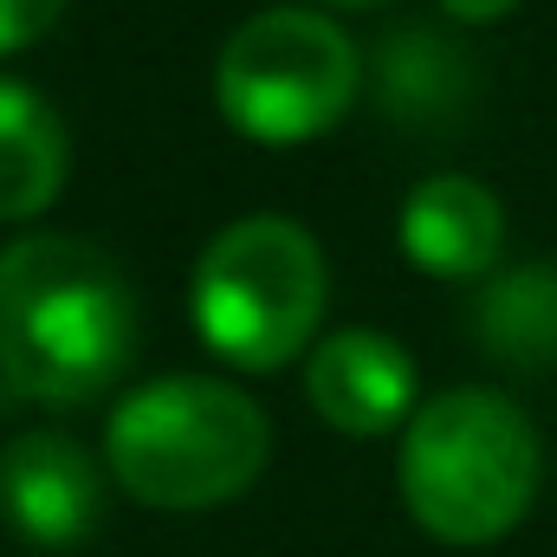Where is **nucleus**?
Segmentation results:
<instances>
[{
  "instance_id": "9",
  "label": "nucleus",
  "mask_w": 557,
  "mask_h": 557,
  "mask_svg": "<svg viewBox=\"0 0 557 557\" xmlns=\"http://www.w3.org/2000/svg\"><path fill=\"white\" fill-rule=\"evenodd\" d=\"M72 169V143L59 111L33 91L0 78V221H33L59 201Z\"/></svg>"
},
{
  "instance_id": "4",
  "label": "nucleus",
  "mask_w": 557,
  "mask_h": 557,
  "mask_svg": "<svg viewBox=\"0 0 557 557\" xmlns=\"http://www.w3.org/2000/svg\"><path fill=\"white\" fill-rule=\"evenodd\" d=\"M324 253L285 214H247L195 260V331L234 370L292 363L324 318Z\"/></svg>"
},
{
  "instance_id": "11",
  "label": "nucleus",
  "mask_w": 557,
  "mask_h": 557,
  "mask_svg": "<svg viewBox=\"0 0 557 557\" xmlns=\"http://www.w3.org/2000/svg\"><path fill=\"white\" fill-rule=\"evenodd\" d=\"M383 98H389V111L403 124H434L467 98V65H460V52L447 39L403 33L383 52Z\"/></svg>"
},
{
  "instance_id": "8",
  "label": "nucleus",
  "mask_w": 557,
  "mask_h": 557,
  "mask_svg": "<svg viewBox=\"0 0 557 557\" xmlns=\"http://www.w3.org/2000/svg\"><path fill=\"white\" fill-rule=\"evenodd\" d=\"M396 240H403L416 273L480 278V273H493V260L506 247V214H499L486 182H473V175H428L403 201Z\"/></svg>"
},
{
  "instance_id": "6",
  "label": "nucleus",
  "mask_w": 557,
  "mask_h": 557,
  "mask_svg": "<svg viewBox=\"0 0 557 557\" xmlns=\"http://www.w3.org/2000/svg\"><path fill=\"white\" fill-rule=\"evenodd\" d=\"M0 519L39 552H78L104 519L98 460L52 428L13 434L0 447Z\"/></svg>"
},
{
  "instance_id": "12",
  "label": "nucleus",
  "mask_w": 557,
  "mask_h": 557,
  "mask_svg": "<svg viewBox=\"0 0 557 557\" xmlns=\"http://www.w3.org/2000/svg\"><path fill=\"white\" fill-rule=\"evenodd\" d=\"M59 13H65V0H0V59L39 46L59 26Z\"/></svg>"
},
{
  "instance_id": "3",
  "label": "nucleus",
  "mask_w": 557,
  "mask_h": 557,
  "mask_svg": "<svg viewBox=\"0 0 557 557\" xmlns=\"http://www.w3.org/2000/svg\"><path fill=\"white\" fill-rule=\"evenodd\" d=\"M273 454L267 409L221 376H162L117 403L104 428L111 480L156 512H208L240 499Z\"/></svg>"
},
{
  "instance_id": "14",
  "label": "nucleus",
  "mask_w": 557,
  "mask_h": 557,
  "mask_svg": "<svg viewBox=\"0 0 557 557\" xmlns=\"http://www.w3.org/2000/svg\"><path fill=\"white\" fill-rule=\"evenodd\" d=\"M331 7H376V0H331Z\"/></svg>"
},
{
  "instance_id": "10",
  "label": "nucleus",
  "mask_w": 557,
  "mask_h": 557,
  "mask_svg": "<svg viewBox=\"0 0 557 557\" xmlns=\"http://www.w3.org/2000/svg\"><path fill=\"white\" fill-rule=\"evenodd\" d=\"M473 331L506 363H557V267H519L493 278L473 311Z\"/></svg>"
},
{
  "instance_id": "7",
  "label": "nucleus",
  "mask_w": 557,
  "mask_h": 557,
  "mask_svg": "<svg viewBox=\"0 0 557 557\" xmlns=\"http://www.w3.org/2000/svg\"><path fill=\"white\" fill-rule=\"evenodd\" d=\"M305 396L318 421H331L350 441H376L389 428L416 421V363L383 331H331L305 363Z\"/></svg>"
},
{
  "instance_id": "5",
  "label": "nucleus",
  "mask_w": 557,
  "mask_h": 557,
  "mask_svg": "<svg viewBox=\"0 0 557 557\" xmlns=\"http://www.w3.org/2000/svg\"><path fill=\"white\" fill-rule=\"evenodd\" d=\"M363 65L344 26L311 7H267L227 33L214 59V104L247 143L292 149L324 137L357 104Z\"/></svg>"
},
{
  "instance_id": "13",
  "label": "nucleus",
  "mask_w": 557,
  "mask_h": 557,
  "mask_svg": "<svg viewBox=\"0 0 557 557\" xmlns=\"http://www.w3.org/2000/svg\"><path fill=\"white\" fill-rule=\"evenodd\" d=\"M441 7H447L460 26H493V20H506L519 0H441Z\"/></svg>"
},
{
  "instance_id": "1",
  "label": "nucleus",
  "mask_w": 557,
  "mask_h": 557,
  "mask_svg": "<svg viewBox=\"0 0 557 557\" xmlns=\"http://www.w3.org/2000/svg\"><path fill=\"white\" fill-rule=\"evenodd\" d=\"M137 350V298L117 260L78 234H20L0 247V376L78 409L104 396Z\"/></svg>"
},
{
  "instance_id": "2",
  "label": "nucleus",
  "mask_w": 557,
  "mask_h": 557,
  "mask_svg": "<svg viewBox=\"0 0 557 557\" xmlns=\"http://www.w3.org/2000/svg\"><path fill=\"white\" fill-rule=\"evenodd\" d=\"M545 447L525 409L499 389H441L403 428L396 486L428 539L454 552L499 545L539 499Z\"/></svg>"
}]
</instances>
